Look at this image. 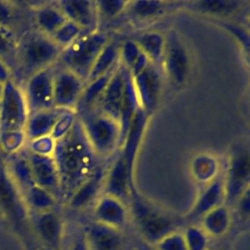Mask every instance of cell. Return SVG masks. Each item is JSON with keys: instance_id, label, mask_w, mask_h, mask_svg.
Instances as JSON below:
<instances>
[{"instance_id": "19", "label": "cell", "mask_w": 250, "mask_h": 250, "mask_svg": "<svg viewBox=\"0 0 250 250\" xmlns=\"http://www.w3.org/2000/svg\"><path fill=\"white\" fill-rule=\"evenodd\" d=\"M91 250H122L123 237L120 230L101 223H94L85 232Z\"/></svg>"}, {"instance_id": "27", "label": "cell", "mask_w": 250, "mask_h": 250, "mask_svg": "<svg viewBox=\"0 0 250 250\" xmlns=\"http://www.w3.org/2000/svg\"><path fill=\"white\" fill-rule=\"evenodd\" d=\"M35 20L38 30L49 36H52L66 21V19L56 4L40 7Z\"/></svg>"}, {"instance_id": "14", "label": "cell", "mask_w": 250, "mask_h": 250, "mask_svg": "<svg viewBox=\"0 0 250 250\" xmlns=\"http://www.w3.org/2000/svg\"><path fill=\"white\" fill-rule=\"evenodd\" d=\"M31 225L45 249L61 250L63 237V223L56 212L52 209L34 212L31 217Z\"/></svg>"}, {"instance_id": "41", "label": "cell", "mask_w": 250, "mask_h": 250, "mask_svg": "<svg viewBox=\"0 0 250 250\" xmlns=\"http://www.w3.org/2000/svg\"><path fill=\"white\" fill-rule=\"evenodd\" d=\"M10 71L9 68L7 67V64L3 60L0 59V83L1 84H6L8 81H10Z\"/></svg>"}, {"instance_id": "13", "label": "cell", "mask_w": 250, "mask_h": 250, "mask_svg": "<svg viewBox=\"0 0 250 250\" xmlns=\"http://www.w3.org/2000/svg\"><path fill=\"white\" fill-rule=\"evenodd\" d=\"M132 189L133 172L129 169L124 154L121 153L104 176L103 193L127 203Z\"/></svg>"}, {"instance_id": "23", "label": "cell", "mask_w": 250, "mask_h": 250, "mask_svg": "<svg viewBox=\"0 0 250 250\" xmlns=\"http://www.w3.org/2000/svg\"><path fill=\"white\" fill-rule=\"evenodd\" d=\"M231 215L227 205L222 204L201 218V228L209 235L219 237L224 235L229 229Z\"/></svg>"}, {"instance_id": "11", "label": "cell", "mask_w": 250, "mask_h": 250, "mask_svg": "<svg viewBox=\"0 0 250 250\" xmlns=\"http://www.w3.org/2000/svg\"><path fill=\"white\" fill-rule=\"evenodd\" d=\"M53 76L51 66L32 74L23 92L29 113L54 107Z\"/></svg>"}, {"instance_id": "45", "label": "cell", "mask_w": 250, "mask_h": 250, "mask_svg": "<svg viewBox=\"0 0 250 250\" xmlns=\"http://www.w3.org/2000/svg\"><path fill=\"white\" fill-rule=\"evenodd\" d=\"M44 250H48V249H44Z\"/></svg>"}, {"instance_id": "18", "label": "cell", "mask_w": 250, "mask_h": 250, "mask_svg": "<svg viewBox=\"0 0 250 250\" xmlns=\"http://www.w3.org/2000/svg\"><path fill=\"white\" fill-rule=\"evenodd\" d=\"M94 216L96 222L120 229L126 224L128 210L123 201L103 193L96 201Z\"/></svg>"}, {"instance_id": "39", "label": "cell", "mask_w": 250, "mask_h": 250, "mask_svg": "<svg viewBox=\"0 0 250 250\" xmlns=\"http://www.w3.org/2000/svg\"><path fill=\"white\" fill-rule=\"evenodd\" d=\"M238 213L242 217H248L249 215V188L243 192V194L236 201L235 205Z\"/></svg>"}, {"instance_id": "3", "label": "cell", "mask_w": 250, "mask_h": 250, "mask_svg": "<svg viewBox=\"0 0 250 250\" xmlns=\"http://www.w3.org/2000/svg\"><path fill=\"white\" fill-rule=\"evenodd\" d=\"M108 41V36L97 29L83 32L71 44L62 49L58 61L62 62V67L87 82L97 58Z\"/></svg>"}, {"instance_id": "7", "label": "cell", "mask_w": 250, "mask_h": 250, "mask_svg": "<svg viewBox=\"0 0 250 250\" xmlns=\"http://www.w3.org/2000/svg\"><path fill=\"white\" fill-rule=\"evenodd\" d=\"M160 63L173 86L181 88L187 84L190 74V58L185 42L176 30L171 29L165 35L164 51Z\"/></svg>"}, {"instance_id": "34", "label": "cell", "mask_w": 250, "mask_h": 250, "mask_svg": "<svg viewBox=\"0 0 250 250\" xmlns=\"http://www.w3.org/2000/svg\"><path fill=\"white\" fill-rule=\"evenodd\" d=\"M56 141L51 136H46L30 141V151L41 155H52Z\"/></svg>"}, {"instance_id": "36", "label": "cell", "mask_w": 250, "mask_h": 250, "mask_svg": "<svg viewBox=\"0 0 250 250\" xmlns=\"http://www.w3.org/2000/svg\"><path fill=\"white\" fill-rule=\"evenodd\" d=\"M15 49V42L12 33L7 27L0 25V59L8 56Z\"/></svg>"}, {"instance_id": "29", "label": "cell", "mask_w": 250, "mask_h": 250, "mask_svg": "<svg viewBox=\"0 0 250 250\" xmlns=\"http://www.w3.org/2000/svg\"><path fill=\"white\" fill-rule=\"evenodd\" d=\"M166 2L135 1L128 2L127 8L132 16L140 20H148L162 15L166 10Z\"/></svg>"}, {"instance_id": "32", "label": "cell", "mask_w": 250, "mask_h": 250, "mask_svg": "<svg viewBox=\"0 0 250 250\" xmlns=\"http://www.w3.org/2000/svg\"><path fill=\"white\" fill-rule=\"evenodd\" d=\"M96 9L98 18L104 19H111L119 15L122 11L127 9L128 2L124 1H96Z\"/></svg>"}, {"instance_id": "24", "label": "cell", "mask_w": 250, "mask_h": 250, "mask_svg": "<svg viewBox=\"0 0 250 250\" xmlns=\"http://www.w3.org/2000/svg\"><path fill=\"white\" fill-rule=\"evenodd\" d=\"M118 62H120V46L109 40L97 58L86 83L113 71Z\"/></svg>"}, {"instance_id": "43", "label": "cell", "mask_w": 250, "mask_h": 250, "mask_svg": "<svg viewBox=\"0 0 250 250\" xmlns=\"http://www.w3.org/2000/svg\"><path fill=\"white\" fill-rule=\"evenodd\" d=\"M26 250H38L36 247L30 245V244H27V249Z\"/></svg>"}, {"instance_id": "37", "label": "cell", "mask_w": 250, "mask_h": 250, "mask_svg": "<svg viewBox=\"0 0 250 250\" xmlns=\"http://www.w3.org/2000/svg\"><path fill=\"white\" fill-rule=\"evenodd\" d=\"M14 19V9L8 2L0 1V25L7 27Z\"/></svg>"}, {"instance_id": "38", "label": "cell", "mask_w": 250, "mask_h": 250, "mask_svg": "<svg viewBox=\"0 0 250 250\" xmlns=\"http://www.w3.org/2000/svg\"><path fill=\"white\" fill-rule=\"evenodd\" d=\"M226 28L229 31L232 32L233 35H235V37L238 38L241 45L243 47H245L246 51H248V33H247V31H244L241 27H239L238 25H235L233 23H228L226 25Z\"/></svg>"}, {"instance_id": "35", "label": "cell", "mask_w": 250, "mask_h": 250, "mask_svg": "<svg viewBox=\"0 0 250 250\" xmlns=\"http://www.w3.org/2000/svg\"><path fill=\"white\" fill-rule=\"evenodd\" d=\"M24 132L23 131H16V132H8L1 134V141L3 143V146L10 150L18 149L24 139Z\"/></svg>"}, {"instance_id": "2", "label": "cell", "mask_w": 250, "mask_h": 250, "mask_svg": "<svg viewBox=\"0 0 250 250\" xmlns=\"http://www.w3.org/2000/svg\"><path fill=\"white\" fill-rule=\"evenodd\" d=\"M129 203L132 217L144 242L153 246L164 236L177 231L178 223L171 214L149 203L133 189Z\"/></svg>"}, {"instance_id": "8", "label": "cell", "mask_w": 250, "mask_h": 250, "mask_svg": "<svg viewBox=\"0 0 250 250\" xmlns=\"http://www.w3.org/2000/svg\"><path fill=\"white\" fill-rule=\"evenodd\" d=\"M29 110L23 92L12 80L3 86L0 101V134L23 131Z\"/></svg>"}, {"instance_id": "6", "label": "cell", "mask_w": 250, "mask_h": 250, "mask_svg": "<svg viewBox=\"0 0 250 250\" xmlns=\"http://www.w3.org/2000/svg\"><path fill=\"white\" fill-rule=\"evenodd\" d=\"M225 185V205L234 206L239 197L249 188L250 154L248 145L235 143L230 149L226 172L223 173Z\"/></svg>"}, {"instance_id": "26", "label": "cell", "mask_w": 250, "mask_h": 250, "mask_svg": "<svg viewBox=\"0 0 250 250\" xmlns=\"http://www.w3.org/2000/svg\"><path fill=\"white\" fill-rule=\"evenodd\" d=\"M246 2L232 0H215V1H197L189 3L195 11L208 16H230L235 15L242 10Z\"/></svg>"}, {"instance_id": "9", "label": "cell", "mask_w": 250, "mask_h": 250, "mask_svg": "<svg viewBox=\"0 0 250 250\" xmlns=\"http://www.w3.org/2000/svg\"><path fill=\"white\" fill-rule=\"evenodd\" d=\"M86 82L65 67L54 71L53 101L54 107L75 111Z\"/></svg>"}, {"instance_id": "10", "label": "cell", "mask_w": 250, "mask_h": 250, "mask_svg": "<svg viewBox=\"0 0 250 250\" xmlns=\"http://www.w3.org/2000/svg\"><path fill=\"white\" fill-rule=\"evenodd\" d=\"M132 81L139 106L147 116L150 115L156 109L161 94V76L157 66L148 63L145 69L132 76Z\"/></svg>"}, {"instance_id": "22", "label": "cell", "mask_w": 250, "mask_h": 250, "mask_svg": "<svg viewBox=\"0 0 250 250\" xmlns=\"http://www.w3.org/2000/svg\"><path fill=\"white\" fill-rule=\"evenodd\" d=\"M190 174L192 179L200 185L205 186L211 183L222 174L219 158L211 153L195 155L190 163Z\"/></svg>"}, {"instance_id": "44", "label": "cell", "mask_w": 250, "mask_h": 250, "mask_svg": "<svg viewBox=\"0 0 250 250\" xmlns=\"http://www.w3.org/2000/svg\"><path fill=\"white\" fill-rule=\"evenodd\" d=\"M213 250H220V249H213Z\"/></svg>"}, {"instance_id": "4", "label": "cell", "mask_w": 250, "mask_h": 250, "mask_svg": "<svg viewBox=\"0 0 250 250\" xmlns=\"http://www.w3.org/2000/svg\"><path fill=\"white\" fill-rule=\"evenodd\" d=\"M78 119L91 146L99 156L109 155L121 146V128L116 119L97 108L81 113Z\"/></svg>"}, {"instance_id": "16", "label": "cell", "mask_w": 250, "mask_h": 250, "mask_svg": "<svg viewBox=\"0 0 250 250\" xmlns=\"http://www.w3.org/2000/svg\"><path fill=\"white\" fill-rule=\"evenodd\" d=\"M66 21L78 25L84 32L96 30L98 14L95 1L64 0L55 3Z\"/></svg>"}, {"instance_id": "40", "label": "cell", "mask_w": 250, "mask_h": 250, "mask_svg": "<svg viewBox=\"0 0 250 250\" xmlns=\"http://www.w3.org/2000/svg\"><path fill=\"white\" fill-rule=\"evenodd\" d=\"M69 250H91L85 233H78L74 236Z\"/></svg>"}, {"instance_id": "31", "label": "cell", "mask_w": 250, "mask_h": 250, "mask_svg": "<svg viewBox=\"0 0 250 250\" xmlns=\"http://www.w3.org/2000/svg\"><path fill=\"white\" fill-rule=\"evenodd\" d=\"M84 31L75 23L66 21L51 37L62 48L67 47Z\"/></svg>"}, {"instance_id": "33", "label": "cell", "mask_w": 250, "mask_h": 250, "mask_svg": "<svg viewBox=\"0 0 250 250\" xmlns=\"http://www.w3.org/2000/svg\"><path fill=\"white\" fill-rule=\"evenodd\" d=\"M153 247L155 250H188L184 235L178 230L164 236Z\"/></svg>"}, {"instance_id": "25", "label": "cell", "mask_w": 250, "mask_h": 250, "mask_svg": "<svg viewBox=\"0 0 250 250\" xmlns=\"http://www.w3.org/2000/svg\"><path fill=\"white\" fill-rule=\"evenodd\" d=\"M133 41L151 63L157 65L161 62L165 36L158 32H146L137 36Z\"/></svg>"}, {"instance_id": "28", "label": "cell", "mask_w": 250, "mask_h": 250, "mask_svg": "<svg viewBox=\"0 0 250 250\" xmlns=\"http://www.w3.org/2000/svg\"><path fill=\"white\" fill-rule=\"evenodd\" d=\"M25 202L34 211L51 210L56 203V197L48 190L33 185L25 190Z\"/></svg>"}, {"instance_id": "30", "label": "cell", "mask_w": 250, "mask_h": 250, "mask_svg": "<svg viewBox=\"0 0 250 250\" xmlns=\"http://www.w3.org/2000/svg\"><path fill=\"white\" fill-rule=\"evenodd\" d=\"M188 250H207L209 235L201 227L189 226L183 233Z\"/></svg>"}, {"instance_id": "5", "label": "cell", "mask_w": 250, "mask_h": 250, "mask_svg": "<svg viewBox=\"0 0 250 250\" xmlns=\"http://www.w3.org/2000/svg\"><path fill=\"white\" fill-rule=\"evenodd\" d=\"M62 49L51 36L36 30L26 34L18 48V61L22 70L30 76L50 67L57 62Z\"/></svg>"}, {"instance_id": "21", "label": "cell", "mask_w": 250, "mask_h": 250, "mask_svg": "<svg viewBox=\"0 0 250 250\" xmlns=\"http://www.w3.org/2000/svg\"><path fill=\"white\" fill-rule=\"evenodd\" d=\"M105 174L100 168L96 174L85 182L68 199V205L72 209L80 210L90 205L97 196L103 192Z\"/></svg>"}, {"instance_id": "17", "label": "cell", "mask_w": 250, "mask_h": 250, "mask_svg": "<svg viewBox=\"0 0 250 250\" xmlns=\"http://www.w3.org/2000/svg\"><path fill=\"white\" fill-rule=\"evenodd\" d=\"M225 204V185L223 173L211 183L204 186L193 206L186 215L188 220L201 219L212 209Z\"/></svg>"}, {"instance_id": "42", "label": "cell", "mask_w": 250, "mask_h": 250, "mask_svg": "<svg viewBox=\"0 0 250 250\" xmlns=\"http://www.w3.org/2000/svg\"><path fill=\"white\" fill-rule=\"evenodd\" d=\"M136 250H155V248L152 245H149L146 242H142L137 246Z\"/></svg>"}, {"instance_id": "15", "label": "cell", "mask_w": 250, "mask_h": 250, "mask_svg": "<svg viewBox=\"0 0 250 250\" xmlns=\"http://www.w3.org/2000/svg\"><path fill=\"white\" fill-rule=\"evenodd\" d=\"M26 158L35 185L48 190L55 197L61 195L60 178L53 156L36 154L29 151Z\"/></svg>"}, {"instance_id": "20", "label": "cell", "mask_w": 250, "mask_h": 250, "mask_svg": "<svg viewBox=\"0 0 250 250\" xmlns=\"http://www.w3.org/2000/svg\"><path fill=\"white\" fill-rule=\"evenodd\" d=\"M65 110L60 108H50L29 113L24 127V135L29 141L51 136L53 129Z\"/></svg>"}, {"instance_id": "12", "label": "cell", "mask_w": 250, "mask_h": 250, "mask_svg": "<svg viewBox=\"0 0 250 250\" xmlns=\"http://www.w3.org/2000/svg\"><path fill=\"white\" fill-rule=\"evenodd\" d=\"M0 208L15 225L21 226L26 219L25 202L20 188L2 166H0Z\"/></svg>"}, {"instance_id": "1", "label": "cell", "mask_w": 250, "mask_h": 250, "mask_svg": "<svg viewBox=\"0 0 250 250\" xmlns=\"http://www.w3.org/2000/svg\"><path fill=\"white\" fill-rule=\"evenodd\" d=\"M52 156L59 173L61 195L66 199L101 168L100 156L91 146L78 118L56 141Z\"/></svg>"}]
</instances>
